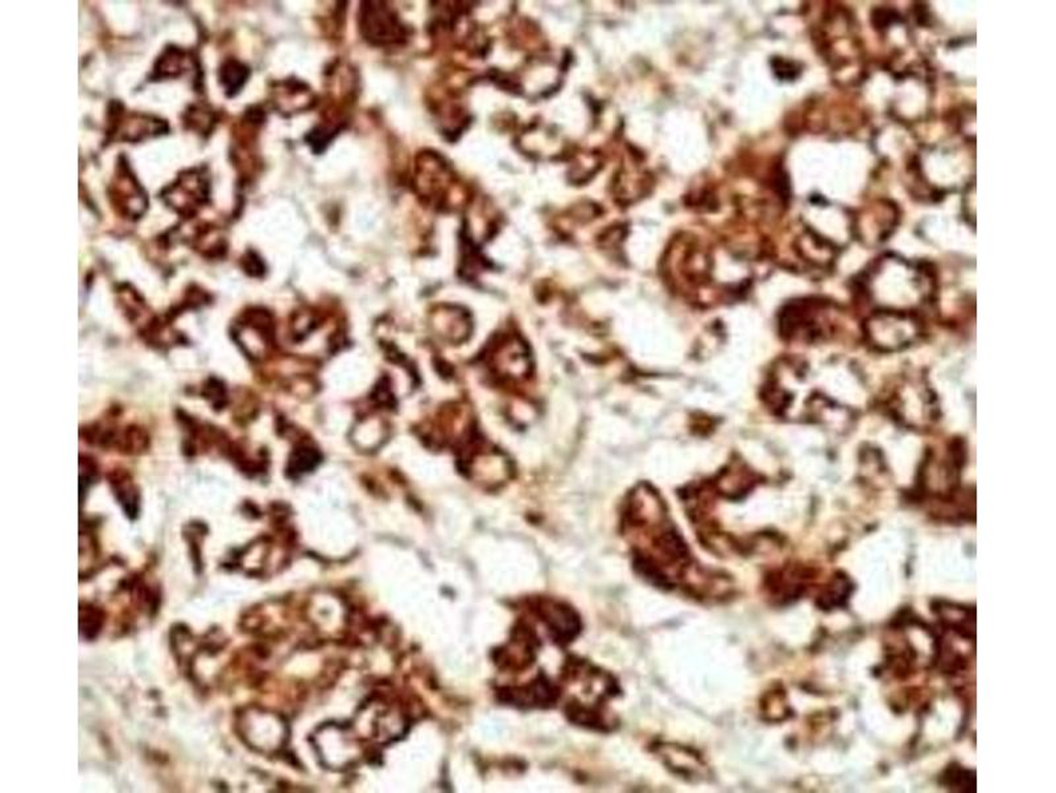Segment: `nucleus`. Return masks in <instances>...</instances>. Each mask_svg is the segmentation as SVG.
<instances>
[{"mask_svg":"<svg viewBox=\"0 0 1056 793\" xmlns=\"http://www.w3.org/2000/svg\"><path fill=\"white\" fill-rule=\"evenodd\" d=\"M361 11V33L371 45L389 46L405 40V26L386 4L365 3Z\"/></svg>","mask_w":1056,"mask_h":793,"instance_id":"2","label":"nucleus"},{"mask_svg":"<svg viewBox=\"0 0 1056 793\" xmlns=\"http://www.w3.org/2000/svg\"><path fill=\"white\" fill-rule=\"evenodd\" d=\"M247 68L240 61L229 60L222 65L220 72L221 84L225 88L228 96H235L245 85L248 78Z\"/></svg>","mask_w":1056,"mask_h":793,"instance_id":"3","label":"nucleus"},{"mask_svg":"<svg viewBox=\"0 0 1056 793\" xmlns=\"http://www.w3.org/2000/svg\"><path fill=\"white\" fill-rule=\"evenodd\" d=\"M865 334L875 349L899 351L909 346L921 334L919 324L902 313H880L865 324Z\"/></svg>","mask_w":1056,"mask_h":793,"instance_id":"1","label":"nucleus"}]
</instances>
